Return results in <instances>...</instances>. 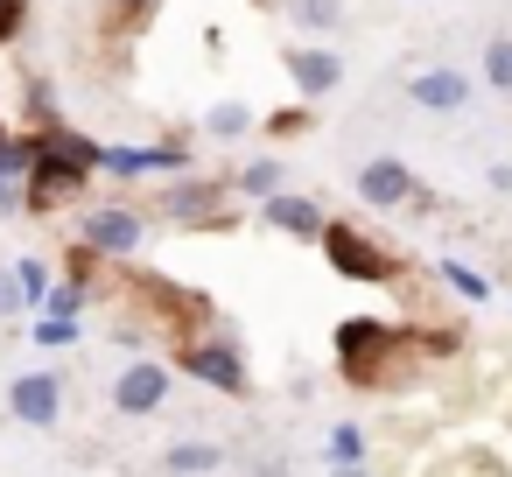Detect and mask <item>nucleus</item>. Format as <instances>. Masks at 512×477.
Listing matches in <instances>:
<instances>
[{"instance_id": "12", "label": "nucleus", "mask_w": 512, "mask_h": 477, "mask_svg": "<svg viewBox=\"0 0 512 477\" xmlns=\"http://www.w3.org/2000/svg\"><path fill=\"white\" fill-rule=\"evenodd\" d=\"M169 379H176L169 365H155V358H134V365H127V372L113 379V407L141 421V414H155V407L169 400Z\"/></svg>"}, {"instance_id": "17", "label": "nucleus", "mask_w": 512, "mask_h": 477, "mask_svg": "<svg viewBox=\"0 0 512 477\" xmlns=\"http://www.w3.org/2000/svg\"><path fill=\"white\" fill-rule=\"evenodd\" d=\"M288 15H295V29H309V36H337L351 15H344V0H288Z\"/></svg>"}, {"instance_id": "26", "label": "nucleus", "mask_w": 512, "mask_h": 477, "mask_svg": "<svg viewBox=\"0 0 512 477\" xmlns=\"http://www.w3.org/2000/svg\"><path fill=\"white\" fill-rule=\"evenodd\" d=\"M22 29H29V0H0V50H8Z\"/></svg>"}, {"instance_id": "3", "label": "nucleus", "mask_w": 512, "mask_h": 477, "mask_svg": "<svg viewBox=\"0 0 512 477\" xmlns=\"http://www.w3.org/2000/svg\"><path fill=\"white\" fill-rule=\"evenodd\" d=\"M316 246H323L330 274H344L351 288H386V281H400V274H407V260H400L379 232H365V225H351V218H323Z\"/></svg>"}, {"instance_id": "5", "label": "nucleus", "mask_w": 512, "mask_h": 477, "mask_svg": "<svg viewBox=\"0 0 512 477\" xmlns=\"http://www.w3.org/2000/svg\"><path fill=\"white\" fill-rule=\"evenodd\" d=\"M162 218L183 225V232H232V225H239V197H232L225 176H190V169H183V176L162 190Z\"/></svg>"}, {"instance_id": "28", "label": "nucleus", "mask_w": 512, "mask_h": 477, "mask_svg": "<svg viewBox=\"0 0 512 477\" xmlns=\"http://www.w3.org/2000/svg\"><path fill=\"white\" fill-rule=\"evenodd\" d=\"M22 211V176H0V218Z\"/></svg>"}, {"instance_id": "18", "label": "nucleus", "mask_w": 512, "mask_h": 477, "mask_svg": "<svg viewBox=\"0 0 512 477\" xmlns=\"http://www.w3.org/2000/svg\"><path fill=\"white\" fill-rule=\"evenodd\" d=\"M260 127H267L274 141H295V134H309V127H316V113H309V99H288V106L260 113Z\"/></svg>"}, {"instance_id": "30", "label": "nucleus", "mask_w": 512, "mask_h": 477, "mask_svg": "<svg viewBox=\"0 0 512 477\" xmlns=\"http://www.w3.org/2000/svg\"><path fill=\"white\" fill-rule=\"evenodd\" d=\"M484 183H491V190H512V162H498V169H484Z\"/></svg>"}, {"instance_id": "6", "label": "nucleus", "mask_w": 512, "mask_h": 477, "mask_svg": "<svg viewBox=\"0 0 512 477\" xmlns=\"http://www.w3.org/2000/svg\"><path fill=\"white\" fill-rule=\"evenodd\" d=\"M169 372H183V379H204V386H218V393H246L253 386V372H246V351L232 344V337H190V344H176V358H169Z\"/></svg>"}, {"instance_id": "23", "label": "nucleus", "mask_w": 512, "mask_h": 477, "mask_svg": "<svg viewBox=\"0 0 512 477\" xmlns=\"http://www.w3.org/2000/svg\"><path fill=\"white\" fill-rule=\"evenodd\" d=\"M344 463H365V428L358 421H337L330 428V470H344Z\"/></svg>"}, {"instance_id": "19", "label": "nucleus", "mask_w": 512, "mask_h": 477, "mask_svg": "<svg viewBox=\"0 0 512 477\" xmlns=\"http://www.w3.org/2000/svg\"><path fill=\"white\" fill-rule=\"evenodd\" d=\"M435 274H442V288H449V295H463V302H491V281H484L477 267H463V260H442Z\"/></svg>"}, {"instance_id": "32", "label": "nucleus", "mask_w": 512, "mask_h": 477, "mask_svg": "<svg viewBox=\"0 0 512 477\" xmlns=\"http://www.w3.org/2000/svg\"><path fill=\"white\" fill-rule=\"evenodd\" d=\"M0 134H8V120H0Z\"/></svg>"}, {"instance_id": "2", "label": "nucleus", "mask_w": 512, "mask_h": 477, "mask_svg": "<svg viewBox=\"0 0 512 477\" xmlns=\"http://www.w3.org/2000/svg\"><path fill=\"white\" fill-rule=\"evenodd\" d=\"M330 344H337V372L358 393H386L400 379V358H407V330L400 323H386V316H344Z\"/></svg>"}, {"instance_id": "25", "label": "nucleus", "mask_w": 512, "mask_h": 477, "mask_svg": "<svg viewBox=\"0 0 512 477\" xmlns=\"http://www.w3.org/2000/svg\"><path fill=\"white\" fill-rule=\"evenodd\" d=\"M85 302H92V288H85V281H71V274H64V288H50V295H43V316H78V309H85Z\"/></svg>"}, {"instance_id": "27", "label": "nucleus", "mask_w": 512, "mask_h": 477, "mask_svg": "<svg viewBox=\"0 0 512 477\" xmlns=\"http://www.w3.org/2000/svg\"><path fill=\"white\" fill-rule=\"evenodd\" d=\"M22 309V281H15V267H0V316H15Z\"/></svg>"}, {"instance_id": "7", "label": "nucleus", "mask_w": 512, "mask_h": 477, "mask_svg": "<svg viewBox=\"0 0 512 477\" xmlns=\"http://www.w3.org/2000/svg\"><path fill=\"white\" fill-rule=\"evenodd\" d=\"M78 239H85L99 260H134V253H141V239H148V218H141V211H127V204H99V211H85Z\"/></svg>"}, {"instance_id": "4", "label": "nucleus", "mask_w": 512, "mask_h": 477, "mask_svg": "<svg viewBox=\"0 0 512 477\" xmlns=\"http://www.w3.org/2000/svg\"><path fill=\"white\" fill-rule=\"evenodd\" d=\"M127 288L141 295V309L169 330V344H190V337H211L218 330V302L190 281H169V274H127Z\"/></svg>"}, {"instance_id": "16", "label": "nucleus", "mask_w": 512, "mask_h": 477, "mask_svg": "<svg viewBox=\"0 0 512 477\" xmlns=\"http://www.w3.org/2000/svg\"><path fill=\"white\" fill-rule=\"evenodd\" d=\"M253 127H260V113H253L246 99H218V106L204 113V134H211V141H239V134H253Z\"/></svg>"}, {"instance_id": "20", "label": "nucleus", "mask_w": 512, "mask_h": 477, "mask_svg": "<svg viewBox=\"0 0 512 477\" xmlns=\"http://www.w3.org/2000/svg\"><path fill=\"white\" fill-rule=\"evenodd\" d=\"M99 8H106V29H148L155 22V8H162V0H99Z\"/></svg>"}, {"instance_id": "11", "label": "nucleus", "mask_w": 512, "mask_h": 477, "mask_svg": "<svg viewBox=\"0 0 512 477\" xmlns=\"http://www.w3.org/2000/svg\"><path fill=\"white\" fill-rule=\"evenodd\" d=\"M8 414L29 421V428H57V414H64V379H57V372H15Z\"/></svg>"}, {"instance_id": "9", "label": "nucleus", "mask_w": 512, "mask_h": 477, "mask_svg": "<svg viewBox=\"0 0 512 477\" xmlns=\"http://www.w3.org/2000/svg\"><path fill=\"white\" fill-rule=\"evenodd\" d=\"M281 71H288L295 99H330V92L344 85V57H337L330 43H295V50L281 57Z\"/></svg>"}, {"instance_id": "1", "label": "nucleus", "mask_w": 512, "mask_h": 477, "mask_svg": "<svg viewBox=\"0 0 512 477\" xmlns=\"http://www.w3.org/2000/svg\"><path fill=\"white\" fill-rule=\"evenodd\" d=\"M99 141L92 134H78V127H43L36 134V162H29V176H22V211L29 218H50V211H64V204H78L85 197V183L99 176Z\"/></svg>"}, {"instance_id": "8", "label": "nucleus", "mask_w": 512, "mask_h": 477, "mask_svg": "<svg viewBox=\"0 0 512 477\" xmlns=\"http://www.w3.org/2000/svg\"><path fill=\"white\" fill-rule=\"evenodd\" d=\"M351 190H358L372 211H400V204H414V197H421V176H414L400 155H372V162L351 176Z\"/></svg>"}, {"instance_id": "10", "label": "nucleus", "mask_w": 512, "mask_h": 477, "mask_svg": "<svg viewBox=\"0 0 512 477\" xmlns=\"http://www.w3.org/2000/svg\"><path fill=\"white\" fill-rule=\"evenodd\" d=\"M470 71H456V64H421L414 78H407V99L421 106V113H463L470 106Z\"/></svg>"}, {"instance_id": "21", "label": "nucleus", "mask_w": 512, "mask_h": 477, "mask_svg": "<svg viewBox=\"0 0 512 477\" xmlns=\"http://www.w3.org/2000/svg\"><path fill=\"white\" fill-rule=\"evenodd\" d=\"M15 281H22V309H43V295H50V260H15Z\"/></svg>"}, {"instance_id": "24", "label": "nucleus", "mask_w": 512, "mask_h": 477, "mask_svg": "<svg viewBox=\"0 0 512 477\" xmlns=\"http://www.w3.org/2000/svg\"><path fill=\"white\" fill-rule=\"evenodd\" d=\"M484 85L491 92H512V36H491L484 43Z\"/></svg>"}, {"instance_id": "13", "label": "nucleus", "mask_w": 512, "mask_h": 477, "mask_svg": "<svg viewBox=\"0 0 512 477\" xmlns=\"http://www.w3.org/2000/svg\"><path fill=\"white\" fill-rule=\"evenodd\" d=\"M260 225H267V232H288V239H302V246H316L323 211H316V197H302V190H274V197L260 204Z\"/></svg>"}, {"instance_id": "14", "label": "nucleus", "mask_w": 512, "mask_h": 477, "mask_svg": "<svg viewBox=\"0 0 512 477\" xmlns=\"http://www.w3.org/2000/svg\"><path fill=\"white\" fill-rule=\"evenodd\" d=\"M225 183H232V197H239V204H267L274 190H288V169H281L274 155H260V162H239Z\"/></svg>"}, {"instance_id": "22", "label": "nucleus", "mask_w": 512, "mask_h": 477, "mask_svg": "<svg viewBox=\"0 0 512 477\" xmlns=\"http://www.w3.org/2000/svg\"><path fill=\"white\" fill-rule=\"evenodd\" d=\"M29 344H43V351L78 344V316H36V323H29Z\"/></svg>"}, {"instance_id": "29", "label": "nucleus", "mask_w": 512, "mask_h": 477, "mask_svg": "<svg viewBox=\"0 0 512 477\" xmlns=\"http://www.w3.org/2000/svg\"><path fill=\"white\" fill-rule=\"evenodd\" d=\"M421 351H435V358L456 351V330H421Z\"/></svg>"}, {"instance_id": "15", "label": "nucleus", "mask_w": 512, "mask_h": 477, "mask_svg": "<svg viewBox=\"0 0 512 477\" xmlns=\"http://www.w3.org/2000/svg\"><path fill=\"white\" fill-rule=\"evenodd\" d=\"M218 463H225L218 442H169V449H162V470H169V477H211Z\"/></svg>"}, {"instance_id": "31", "label": "nucleus", "mask_w": 512, "mask_h": 477, "mask_svg": "<svg viewBox=\"0 0 512 477\" xmlns=\"http://www.w3.org/2000/svg\"><path fill=\"white\" fill-rule=\"evenodd\" d=\"M330 477H372V470H365V463H344V470H330Z\"/></svg>"}]
</instances>
